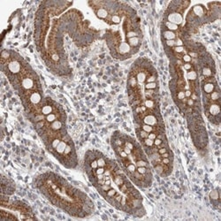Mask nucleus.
<instances>
[{"label": "nucleus", "instance_id": "obj_2", "mask_svg": "<svg viewBox=\"0 0 221 221\" xmlns=\"http://www.w3.org/2000/svg\"><path fill=\"white\" fill-rule=\"evenodd\" d=\"M161 35H162L163 40H175L177 37H179V31L178 32H173V31L162 28Z\"/></svg>", "mask_w": 221, "mask_h": 221}, {"label": "nucleus", "instance_id": "obj_4", "mask_svg": "<svg viewBox=\"0 0 221 221\" xmlns=\"http://www.w3.org/2000/svg\"><path fill=\"white\" fill-rule=\"evenodd\" d=\"M157 137V135L155 134V133H150V134H149V136H148V138L151 139L152 141H154Z\"/></svg>", "mask_w": 221, "mask_h": 221}, {"label": "nucleus", "instance_id": "obj_3", "mask_svg": "<svg viewBox=\"0 0 221 221\" xmlns=\"http://www.w3.org/2000/svg\"><path fill=\"white\" fill-rule=\"evenodd\" d=\"M210 199L211 200H214V201H219V193L218 190H213L211 193H210Z\"/></svg>", "mask_w": 221, "mask_h": 221}, {"label": "nucleus", "instance_id": "obj_1", "mask_svg": "<svg viewBox=\"0 0 221 221\" xmlns=\"http://www.w3.org/2000/svg\"><path fill=\"white\" fill-rule=\"evenodd\" d=\"M37 188L54 205L72 216L84 218L93 212L94 204L86 194L71 186L62 177L45 173L37 178Z\"/></svg>", "mask_w": 221, "mask_h": 221}]
</instances>
